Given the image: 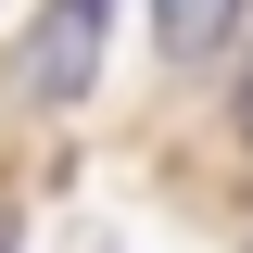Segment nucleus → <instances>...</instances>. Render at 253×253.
Listing matches in <instances>:
<instances>
[{
  "label": "nucleus",
  "instance_id": "nucleus-4",
  "mask_svg": "<svg viewBox=\"0 0 253 253\" xmlns=\"http://www.w3.org/2000/svg\"><path fill=\"white\" fill-rule=\"evenodd\" d=\"M0 253H13V228H0Z\"/></svg>",
  "mask_w": 253,
  "mask_h": 253
},
{
  "label": "nucleus",
  "instance_id": "nucleus-1",
  "mask_svg": "<svg viewBox=\"0 0 253 253\" xmlns=\"http://www.w3.org/2000/svg\"><path fill=\"white\" fill-rule=\"evenodd\" d=\"M101 38H114V0H38V26L13 38V76H26V101H89Z\"/></svg>",
  "mask_w": 253,
  "mask_h": 253
},
{
  "label": "nucleus",
  "instance_id": "nucleus-3",
  "mask_svg": "<svg viewBox=\"0 0 253 253\" xmlns=\"http://www.w3.org/2000/svg\"><path fill=\"white\" fill-rule=\"evenodd\" d=\"M241 139H253V76H241Z\"/></svg>",
  "mask_w": 253,
  "mask_h": 253
},
{
  "label": "nucleus",
  "instance_id": "nucleus-2",
  "mask_svg": "<svg viewBox=\"0 0 253 253\" xmlns=\"http://www.w3.org/2000/svg\"><path fill=\"white\" fill-rule=\"evenodd\" d=\"M152 38H165V63H215L241 38V0H152Z\"/></svg>",
  "mask_w": 253,
  "mask_h": 253
}]
</instances>
